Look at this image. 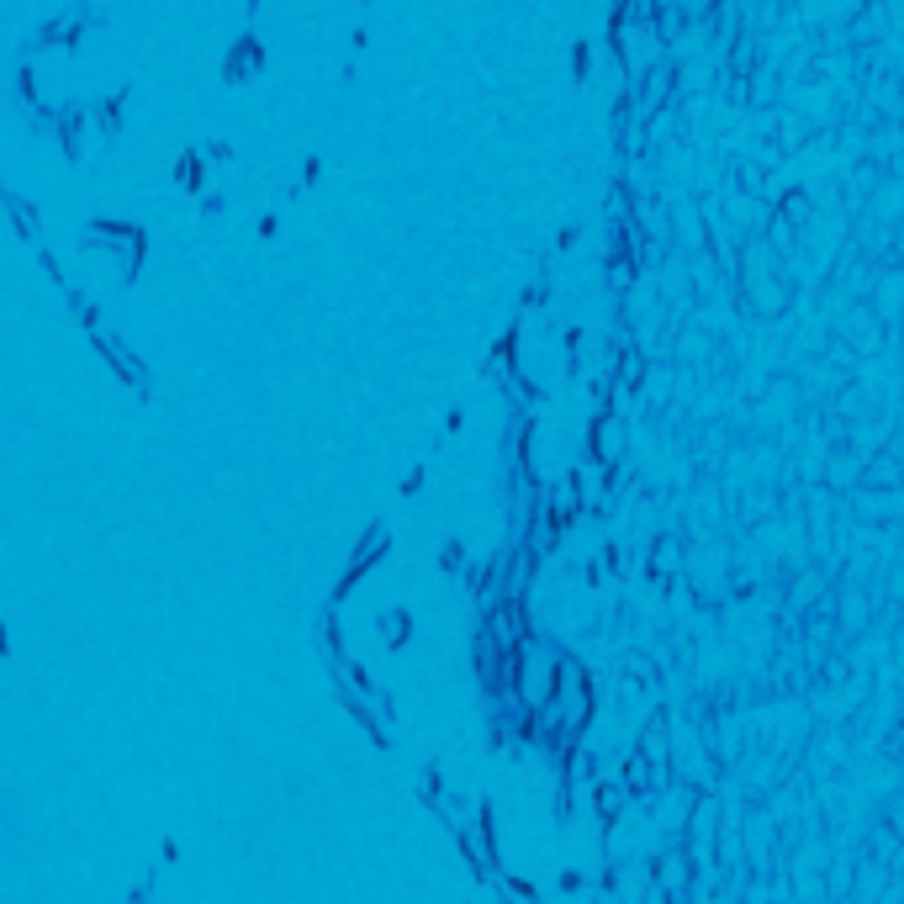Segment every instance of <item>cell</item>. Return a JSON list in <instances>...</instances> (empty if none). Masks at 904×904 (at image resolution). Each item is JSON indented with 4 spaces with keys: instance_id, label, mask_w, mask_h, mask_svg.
I'll return each instance as SVG.
<instances>
[{
    "instance_id": "1",
    "label": "cell",
    "mask_w": 904,
    "mask_h": 904,
    "mask_svg": "<svg viewBox=\"0 0 904 904\" xmlns=\"http://www.w3.org/2000/svg\"><path fill=\"white\" fill-rule=\"evenodd\" d=\"M587 455H593L598 466L619 471L624 455H630V423H624L619 413H598L593 423H587Z\"/></svg>"
},
{
    "instance_id": "2",
    "label": "cell",
    "mask_w": 904,
    "mask_h": 904,
    "mask_svg": "<svg viewBox=\"0 0 904 904\" xmlns=\"http://www.w3.org/2000/svg\"><path fill=\"white\" fill-rule=\"evenodd\" d=\"M645 571H651L656 582H667L672 571H682V540H672V534H667V540H656V550L645 556Z\"/></svg>"
},
{
    "instance_id": "3",
    "label": "cell",
    "mask_w": 904,
    "mask_h": 904,
    "mask_svg": "<svg viewBox=\"0 0 904 904\" xmlns=\"http://www.w3.org/2000/svg\"><path fill=\"white\" fill-rule=\"evenodd\" d=\"M894 482H899V471H894L889 455H878L873 471H862V487H894Z\"/></svg>"
},
{
    "instance_id": "4",
    "label": "cell",
    "mask_w": 904,
    "mask_h": 904,
    "mask_svg": "<svg viewBox=\"0 0 904 904\" xmlns=\"http://www.w3.org/2000/svg\"><path fill=\"white\" fill-rule=\"evenodd\" d=\"M381 545H386L381 534H371V540H365V545L355 550V561H349V577H360V571H365V566H371V561L381 556Z\"/></svg>"
},
{
    "instance_id": "5",
    "label": "cell",
    "mask_w": 904,
    "mask_h": 904,
    "mask_svg": "<svg viewBox=\"0 0 904 904\" xmlns=\"http://www.w3.org/2000/svg\"><path fill=\"white\" fill-rule=\"evenodd\" d=\"M402 630H408V614H386V640L402 645Z\"/></svg>"
}]
</instances>
